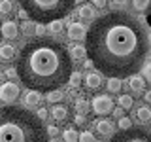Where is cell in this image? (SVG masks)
I'll list each match as a JSON object with an SVG mask.
<instances>
[{
    "label": "cell",
    "instance_id": "6da1fadb",
    "mask_svg": "<svg viewBox=\"0 0 151 142\" xmlns=\"http://www.w3.org/2000/svg\"><path fill=\"white\" fill-rule=\"evenodd\" d=\"M85 49L94 68L110 78L134 76L147 57L149 42L142 21L115 9L96 17L85 38Z\"/></svg>",
    "mask_w": 151,
    "mask_h": 142
},
{
    "label": "cell",
    "instance_id": "7a4b0ae2",
    "mask_svg": "<svg viewBox=\"0 0 151 142\" xmlns=\"http://www.w3.org/2000/svg\"><path fill=\"white\" fill-rule=\"evenodd\" d=\"M17 72L21 82L32 91H59L72 76V57L59 42L34 38L19 53Z\"/></svg>",
    "mask_w": 151,
    "mask_h": 142
},
{
    "label": "cell",
    "instance_id": "3957f363",
    "mask_svg": "<svg viewBox=\"0 0 151 142\" xmlns=\"http://www.w3.org/2000/svg\"><path fill=\"white\" fill-rule=\"evenodd\" d=\"M0 142H47V131L32 112L4 106L0 108Z\"/></svg>",
    "mask_w": 151,
    "mask_h": 142
},
{
    "label": "cell",
    "instance_id": "277c9868",
    "mask_svg": "<svg viewBox=\"0 0 151 142\" xmlns=\"http://www.w3.org/2000/svg\"><path fill=\"white\" fill-rule=\"evenodd\" d=\"M21 6L32 21L53 23L68 15L76 4L72 0H21Z\"/></svg>",
    "mask_w": 151,
    "mask_h": 142
},
{
    "label": "cell",
    "instance_id": "5b68a950",
    "mask_svg": "<svg viewBox=\"0 0 151 142\" xmlns=\"http://www.w3.org/2000/svg\"><path fill=\"white\" fill-rule=\"evenodd\" d=\"M110 142H151V131L147 129H129L113 135Z\"/></svg>",
    "mask_w": 151,
    "mask_h": 142
},
{
    "label": "cell",
    "instance_id": "8992f818",
    "mask_svg": "<svg viewBox=\"0 0 151 142\" xmlns=\"http://www.w3.org/2000/svg\"><path fill=\"white\" fill-rule=\"evenodd\" d=\"M91 108L98 116H106L113 110V101L110 99V95H98L91 101Z\"/></svg>",
    "mask_w": 151,
    "mask_h": 142
},
{
    "label": "cell",
    "instance_id": "52a82bcc",
    "mask_svg": "<svg viewBox=\"0 0 151 142\" xmlns=\"http://www.w3.org/2000/svg\"><path fill=\"white\" fill-rule=\"evenodd\" d=\"M19 93H21V89H19V85L13 83V82H6V83L0 85V101L2 102H8V104L13 102L19 97Z\"/></svg>",
    "mask_w": 151,
    "mask_h": 142
},
{
    "label": "cell",
    "instance_id": "ba28073f",
    "mask_svg": "<svg viewBox=\"0 0 151 142\" xmlns=\"http://www.w3.org/2000/svg\"><path fill=\"white\" fill-rule=\"evenodd\" d=\"M94 131L102 138H110V136H113V123L110 120H98L94 123Z\"/></svg>",
    "mask_w": 151,
    "mask_h": 142
},
{
    "label": "cell",
    "instance_id": "9c48e42d",
    "mask_svg": "<svg viewBox=\"0 0 151 142\" xmlns=\"http://www.w3.org/2000/svg\"><path fill=\"white\" fill-rule=\"evenodd\" d=\"M68 38L70 40H81V38H87V30L81 23H70L68 25Z\"/></svg>",
    "mask_w": 151,
    "mask_h": 142
},
{
    "label": "cell",
    "instance_id": "30bf717a",
    "mask_svg": "<svg viewBox=\"0 0 151 142\" xmlns=\"http://www.w3.org/2000/svg\"><path fill=\"white\" fill-rule=\"evenodd\" d=\"M83 82H85V87L93 91V89H98L102 85V76L98 74V72H89L87 76H85Z\"/></svg>",
    "mask_w": 151,
    "mask_h": 142
},
{
    "label": "cell",
    "instance_id": "8fae6325",
    "mask_svg": "<svg viewBox=\"0 0 151 142\" xmlns=\"http://www.w3.org/2000/svg\"><path fill=\"white\" fill-rule=\"evenodd\" d=\"M19 34V28H17V23L15 21H6L2 25V36L4 38H9V40H15Z\"/></svg>",
    "mask_w": 151,
    "mask_h": 142
},
{
    "label": "cell",
    "instance_id": "7c38bea8",
    "mask_svg": "<svg viewBox=\"0 0 151 142\" xmlns=\"http://www.w3.org/2000/svg\"><path fill=\"white\" fill-rule=\"evenodd\" d=\"M129 87H130L134 93H140V91H144V87H145V82H144V78H142V76H138V74L130 76V78H129Z\"/></svg>",
    "mask_w": 151,
    "mask_h": 142
},
{
    "label": "cell",
    "instance_id": "4fadbf2b",
    "mask_svg": "<svg viewBox=\"0 0 151 142\" xmlns=\"http://www.w3.org/2000/svg\"><path fill=\"white\" fill-rule=\"evenodd\" d=\"M78 15H79V19H81V21H94V8L89 6V4L79 6Z\"/></svg>",
    "mask_w": 151,
    "mask_h": 142
},
{
    "label": "cell",
    "instance_id": "5bb4252c",
    "mask_svg": "<svg viewBox=\"0 0 151 142\" xmlns=\"http://www.w3.org/2000/svg\"><path fill=\"white\" fill-rule=\"evenodd\" d=\"M23 101H25V104H27V106H38V104H40V101H42V95L40 93H38V91H32V89H30V91H27L25 93V99H23Z\"/></svg>",
    "mask_w": 151,
    "mask_h": 142
},
{
    "label": "cell",
    "instance_id": "9a60e30c",
    "mask_svg": "<svg viewBox=\"0 0 151 142\" xmlns=\"http://www.w3.org/2000/svg\"><path fill=\"white\" fill-rule=\"evenodd\" d=\"M15 57V47L9 44H2L0 46V61H12Z\"/></svg>",
    "mask_w": 151,
    "mask_h": 142
},
{
    "label": "cell",
    "instance_id": "2e32d148",
    "mask_svg": "<svg viewBox=\"0 0 151 142\" xmlns=\"http://www.w3.org/2000/svg\"><path fill=\"white\" fill-rule=\"evenodd\" d=\"M51 116L55 117V121H64L68 117V110H66V106H63V104H57V106H53V110H51Z\"/></svg>",
    "mask_w": 151,
    "mask_h": 142
},
{
    "label": "cell",
    "instance_id": "e0dca14e",
    "mask_svg": "<svg viewBox=\"0 0 151 142\" xmlns=\"http://www.w3.org/2000/svg\"><path fill=\"white\" fill-rule=\"evenodd\" d=\"M136 120L140 123H149L151 121V110L147 106H140L138 110H136Z\"/></svg>",
    "mask_w": 151,
    "mask_h": 142
},
{
    "label": "cell",
    "instance_id": "ac0fdd59",
    "mask_svg": "<svg viewBox=\"0 0 151 142\" xmlns=\"http://www.w3.org/2000/svg\"><path fill=\"white\" fill-rule=\"evenodd\" d=\"M21 32L25 36H34L36 34V23L32 19H27V21L21 23Z\"/></svg>",
    "mask_w": 151,
    "mask_h": 142
},
{
    "label": "cell",
    "instance_id": "d6986e66",
    "mask_svg": "<svg viewBox=\"0 0 151 142\" xmlns=\"http://www.w3.org/2000/svg\"><path fill=\"white\" fill-rule=\"evenodd\" d=\"M63 140L64 142H79V133L72 129V127H68V129L63 131Z\"/></svg>",
    "mask_w": 151,
    "mask_h": 142
},
{
    "label": "cell",
    "instance_id": "ffe728a7",
    "mask_svg": "<svg viewBox=\"0 0 151 142\" xmlns=\"http://www.w3.org/2000/svg\"><path fill=\"white\" fill-rule=\"evenodd\" d=\"M74 108H76V114H79V116H85L89 110V102L85 101V99H76V104H74Z\"/></svg>",
    "mask_w": 151,
    "mask_h": 142
},
{
    "label": "cell",
    "instance_id": "44dd1931",
    "mask_svg": "<svg viewBox=\"0 0 151 142\" xmlns=\"http://www.w3.org/2000/svg\"><path fill=\"white\" fill-rule=\"evenodd\" d=\"M121 80L119 78H110L108 80V83H106V87H108V91L110 93H119L121 91Z\"/></svg>",
    "mask_w": 151,
    "mask_h": 142
},
{
    "label": "cell",
    "instance_id": "7402d4cb",
    "mask_svg": "<svg viewBox=\"0 0 151 142\" xmlns=\"http://www.w3.org/2000/svg\"><path fill=\"white\" fill-rule=\"evenodd\" d=\"M119 108H123V110L132 108V97L130 95H121L119 97Z\"/></svg>",
    "mask_w": 151,
    "mask_h": 142
},
{
    "label": "cell",
    "instance_id": "603a6c76",
    "mask_svg": "<svg viewBox=\"0 0 151 142\" xmlns=\"http://www.w3.org/2000/svg\"><path fill=\"white\" fill-rule=\"evenodd\" d=\"M63 28H64V23L63 21L49 23V32H51V34H60V32H63Z\"/></svg>",
    "mask_w": 151,
    "mask_h": 142
},
{
    "label": "cell",
    "instance_id": "cb8c5ba5",
    "mask_svg": "<svg viewBox=\"0 0 151 142\" xmlns=\"http://www.w3.org/2000/svg\"><path fill=\"white\" fill-rule=\"evenodd\" d=\"M70 51H72V57H76V59H83V57L87 55V49L81 47V46H74Z\"/></svg>",
    "mask_w": 151,
    "mask_h": 142
},
{
    "label": "cell",
    "instance_id": "d4e9b609",
    "mask_svg": "<svg viewBox=\"0 0 151 142\" xmlns=\"http://www.w3.org/2000/svg\"><path fill=\"white\" fill-rule=\"evenodd\" d=\"M81 74H79V72H72V76H70V80H68V82H70V85H72V87L76 89V87H79V85H81Z\"/></svg>",
    "mask_w": 151,
    "mask_h": 142
},
{
    "label": "cell",
    "instance_id": "484cf974",
    "mask_svg": "<svg viewBox=\"0 0 151 142\" xmlns=\"http://www.w3.org/2000/svg\"><path fill=\"white\" fill-rule=\"evenodd\" d=\"M12 9H13L12 2H8V0L0 2V15H8V13H12Z\"/></svg>",
    "mask_w": 151,
    "mask_h": 142
},
{
    "label": "cell",
    "instance_id": "4316f807",
    "mask_svg": "<svg viewBox=\"0 0 151 142\" xmlns=\"http://www.w3.org/2000/svg\"><path fill=\"white\" fill-rule=\"evenodd\" d=\"M132 6L138 9V12H145L151 6V2H147V0H136V2H132Z\"/></svg>",
    "mask_w": 151,
    "mask_h": 142
},
{
    "label": "cell",
    "instance_id": "83f0119b",
    "mask_svg": "<svg viewBox=\"0 0 151 142\" xmlns=\"http://www.w3.org/2000/svg\"><path fill=\"white\" fill-rule=\"evenodd\" d=\"M119 129L121 131L132 129V120H130V117H121V120H119Z\"/></svg>",
    "mask_w": 151,
    "mask_h": 142
},
{
    "label": "cell",
    "instance_id": "f1b7e54d",
    "mask_svg": "<svg viewBox=\"0 0 151 142\" xmlns=\"http://www.w3.org/2000/svg\"><path fill=\"white\" fill-rule=\"evenodd\" d=\"M60 99H63V93H60V91H51V93H47V101H49V102H59Z\"/></svg>",
    "mask_w": 151,
    "mask_h": 142
},
{
    "label": "cell",
    "instance_id": "f546056e",
    "mask_svg": "<svg viewBox=\"0 0 151 142\" xmlns=\"http://www.w3.org/2000/svg\"><path fill=\"white\" fill-rule=\"evenodd\" d=\"M79 142H96V140H94L93 133H89V131H83L81 135H79Z\"/></svg>",
    "mask_w": 151,
    "mask_h": 142
},
{
    "label": "cell",
    "instance_id": "4dcf8cb0",
    "mask_svg": "<svg viewBox=\"0 0 151 142\" xmlns=\"http://www.w3.org/2000/svg\"><path fill=\"white\" fill-rule=\"evenodd\" d=\"M144 78L151 83V63H147V64L144 66Z\"/></svg>",
    "mask_w": 151,
    "mask_h": 142
},
{
    "label": "cell",
    "instance_id": "1f68e13d",
    "mask_svg": "<svg viewBox=\"0 0 151 142\" xmlns=\"http://www.w3.org/2000/svg\"><path fill=\"white\" fill-rule=\"evenodd\" d=\"M6 76H8V78H17V76H19L17 66H9V68L6 70Z\"/></svg>",
    "mask_w": 151,
    "mask_h": 142
},
{
    "label": "cell",
    "instance_id": "d6a6232c",
    "mask_svg": "<svg viewBox=\"0 0 151 142\" xmlns=\"http://www.w3.org/2000/svg\"><path fill=\"white\" fill-rule=\"evenodd\" d=\"M45 131H47V135H49V136H57V135H59V127H55V125L45 127Z\"/></svg>",
    "mask_w": 151,
    "mask_h": 142
},
{
    "label": "cell",
    "instance_id": "836d02e7",
    "mask_svg": "<svg viewBox=\"0 0 151 142\" xmlns=\"http://www.w3.org/2000/svg\"><path fill=\"white\" fill-rule=\"evenodd\" d=\"M45 30H47V28H45L44 25H36V36H40V38H42V36L45 34Z\"/></svg>",
    "mask_w": 151,
    "mask_h": 142
},
{
    "label": "cell",
    "instance_id": "e575fe53",
    "mask_svg": "<svg viewBox=\"0 0 151 142\" xmlns=\"http://www.w3.org/2000/svg\"><path fill=\"white\" fill-rule=\"evenodd\" d=\"M47 116H49V114H47V110H45V108H40V110H38V120H45V117Z\"/></svg>",
    "mask_w": 151,
    "mask_h": 142
},
{
    "label": "cell",
    "instance_id": "d590c367",
    "mask_svg": "<svg viewBox=\"0 0 151 142\" xmlns=\"http://www.w3.org/2000/svg\"><path fill=\"white\" fill-rule=\"evenodd\" d=\"M74 121L78 123V125H85V121H87V120H85V116H79V114H76Z\"/></svg>",
    "mask_w": 151,
    "mask_h": 142
},
{
    "label": "cell",
    "instance_id": "8d00e7d4",
    "mask_svg": "<svg viewBox=\"0 0 151 142\" xmlns=\"http://www.w3.org/2000/svg\"><path fill=\"white\" fill-rule=\"evenodd\" d=\"M27 15H28V13L25 12V9H19V12H17V17H21L23 21H27Z\"/></svg>",
    "mask_w": 151,
    "mask_h": 142
},
{
    "label": "cell",
    "instance_id": "74e56055",
    "mask_svg": "<svg viewBox=\"0 0 151 142\" xmlns=\"http://www.w3.org/2000/svg\"><path fill=\"white\" fill-rule=\"evenodd\" d=\"M113 114H115V116H119V120L123 117V108H117V110H113Z\"/></svg>",
    "mask_w": 151,
    "mask_h": 142
},
{
    "label": "cell",
    "instance_id": "f35d334b",
    "mask_svg": "<svg viewBox=\"0 0 151 142\" xmlns=\"http://www.w3.org/2000/svg\"><path fill=\"white\" fill-rule=\"evenodd\" d=\"M93 66H94V64H93V61H91V59L85 61V68H93Z\"/></svg>",
    "mask_w": 151,
    "mask_h": 142
},
{
    "label": "cell",
    "instance_id": "ab89813d",
    "mask_svg": "<svg viewBox=\"0 0 151 142\" xmlns=\"http://www.w3.org/2000/svg\"><path fill=\"white\" fill-rule=\"evenodd\" d=\"M94 6H98V8H102V6H106V2H102V0H96V2H94Z\"/></svg>",
    "mask_w": 151,
    "mask_h": 142
},
{
    "label": "cell",
    "instance_id": "60d3db41",
    "mask_svg": "<svg viewBox=\"0 0 151 142\" xmlns=\"http://www.w3.org/2000/svg\"><path fill=\"white\" fill-rule=\"evenodd\" d=\"M145 101H147V102L151 104V91H147V93H145Z\"/></svg>",
    "mask_w": 151,
    "mask_h": 142
},
{
    "label": "cell",
    "instance_id": "b9f144b4",
    "mask_svg": "<svg viewBox=\"0 0 151 142\" xmlns=\"http://www.w3.org/2000/svg\"><path fill=\"white\" fill-rule=\"evenodd\" d=\"M2 82H4V76H2V74H0V85H2Z\"/></svg>",
    "mask_w": 151,
    "mask_h": 142
},
{
    "label": "cell",
    "instance_id": "7bdbcfd3",
    "mask_svg": "<svg viewBox=\"0 0 151 142\" xmlns=\"http://www.w3.org/2000/svg\"><path fill=\"white\" fill-rule=\"evenodd\" d=\"M0 38H2V25H0Z\"/></svg>",
    "mask_w": 151,
    "mask_h": 142
},
{
    "label": "cell",
    "instance_id": "ee69618b",
    "mask_svg": "<svg viewBox=\"0 0 151 142\" xmlns=\"http://www.w3.org/2000/svg\"><path fill=\"white\" fill-rule=\"evenodd\" d=\"M147 21H149V25H151V15H149V17H147Z\"/></svg>",
    "mask_w": 151,
    "mask_h": 142
},
{
    "label": "cell",
    "instance_id": "f6af8a7d",
    "mask_svg": "<svg viewBox=\"0 0 151 142\" xmlns=\"http://www.w3.org/2000/svg\"><path fill=\"white\" fill-rule=\"evenodd\" d=\"M51 142H60V140H51Z\"/></svg>",
    "mask_w": 151,
    "mask_h": 142
},
{
    "label": "cell",
    "instance_id": "bcb514c9",
    "mask_svg": "<svg viewBox=\"0 0 151 142\" xmlns=\"http://www.w3.org/2000/svg\"><path fill=\"white\" fill-rule=\"evenodd\" d=\"M149 38H151V36H149Z\"/></svg>",
    "mask_w": 151,
    "mask_h": 142
}]
</instances>
